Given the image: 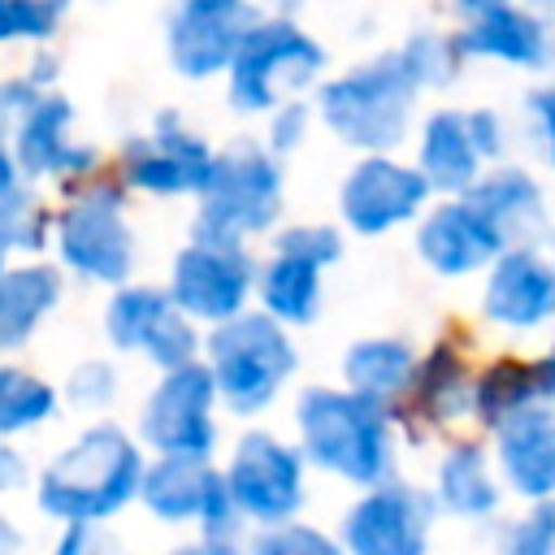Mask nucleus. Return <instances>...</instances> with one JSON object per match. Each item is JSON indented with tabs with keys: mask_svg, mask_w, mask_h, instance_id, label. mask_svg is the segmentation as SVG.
Instances as JSON below:
<instances>
[{
	"mask_svg": "<svg viewBox=\"0 0 555 555\" xmlns=\"http://www.w3.org/2000/svg\"><path fill=\"white\" fill-rule=\"evenodd\" d=\"M299 451L312 468L351 486H382L395 477V425L390 408L334 386H312L295 403Z\"/></svg>",
	"mask_w": 555,
	"mask_h": 555,
	"instance_id": "nucleus-1",
	"label": "nucleus"
},
{
	"mask_svg": "<svg viewBox=\"0 0 555 555\" xmlns=\"http://www.w3.org/2000/svg\"><path fill=\"white\" fill-rule=\"evenodd\" d=\"M143 451L117 425H91L39 477V507L65 525H95L143 494Z\"/></svg>",
	"mask_w": 555,
	"mask_h": 555,
	"instance_id": "nucleus-2",
	"label": "nucleus"
},
{
	"mask_svg": "<svg viewBox=\"0 0 555 555\" xmlns=\"http://www.w3.org/2000/svg\"><path fill=\"white\" fill-rule=\"evenodd\" d=\"M416 78L408 74L399 52H382L338 78H330L317 91V113L330 126V134H338L343 143L369 152V156H386L390 147H399L412 130V108H416Z\"/></svg>",
	"mask_w": 555,
	"mask_h": 555,
	"instance_id": "nucleus-3",
	"label": "nucleus"
},
{
	"mask_svg": "<svg viewBox=\"0 0 555 555\" xmlns=\"http://www.w3.org/2000/svg\"><path fill=\"white\" fill-rule=\"evenodd\" d=\"M282 212V165L269 147L243 139L217 152L212 178L199 191L195 238L212 247H243L247 234H260Z\"/></svg>",
	"mask_w": 555,
	"mask_h": 555,
	"instance_id": "nucleus-4",
	"label": "nucleus"
},
{
	"mask_svg": "<svg viewBox=\"0 0 555 555\" xmlns=\"http://www.w3.org/2000/svg\"><path fill=\"white\" fill-rule=\"evenodd\" d=\"M299 356L282 321L269 312H238L234 321L217 325L208 334V369L217 382V395L230 412L251 416L264 412L278 390L291 382Z\"/></svg>",
	"mask_w": 555,
	"mask_h": 555,
	"instance_id": "nucleus-5",
	"label": "nucleus"
},
{
	"mask_svg": "<svg viewBox=\"0 0 555 555\" xmlns=\"http://www.w3.org/2000/svg\"><path fill=\"white\" fill-rule=\"evenodd\" d=\"M325 69V48L291 17H260L230 65V104L238 113H269L308 91Z\"/></svg>",
	"mask_w": 555,
	"mask_h": 555,
	"instance_id": "nucleus-6",
	"label": "nucleus"
},
{
	"mask_svg": "<svg viewBox=\"0 0 555 555\" xmlns=\"http://www.w3.org/2000/svg\"><path fill=\"white\" fill-rule=\"evenodd\" d=\"M434 516V490L390 477L382 486H369L347 507L338 542L347 555H429Z\"/></svg>",
	"mask_w": 555,
	"mask_h": 555,
	"instance_id": "nucleus-7",
	"label": "nucleus"
},
{
	"mask_svg": "<svg viewBox=\"0 0 555 555\" xmlns=\"http://www.w3.org/2000/svg\"><path fill=\"white\" fill-rule=\"evenodd\" d=\"M56 251L87 282L121 286L134 269V234L126 225V195L117 186L82 191L56 221Z\"/></svg>",
	"mask_w": 555,
	"mask_h": 555,
	"instance_id": "nucleus-8",
	"label": "nucleus"
},
{
	"mask_svg": "<svg viewBox=\"0 0 555 555\" xmlns=\"http://www.w3.org/2000/svg\"><path fill=\"white\" fill-rule=\"evenodd\" d=\"M429 195L434 186L416 165L395 156H360L338 186V212L351 234L377 238L408 221H421L429 212Z\"/></svg>",
	"mask_w": 555,
	"mask_h": 555,
	"instance_id": "nucleus-9",
	"label": "nucleus"
},
{
	"mask_svg": "<svg viewBox=\"0 0 555 555\" xmlns=\"http://www.w3.org/2000/svg\"><path fill=\"white\" fill-rule=\"evenodd\" d=\"M217 382L208 364H182L173 373H165L152 390V399L143 403L139 416V438L156 451V455H195L208 460L212 442H217V421H212V403H217Z\"/></svg>",
	"mask_w": 555,
	"mask_h": 555,
	"instance_id": "nucleus-10",
	"label": "nucleus"
},
{
	"mask_svg": "<svg viewBox=\"0 0 555 555\" xmlns=\"http://www.w3.org/2000/svg\"><path fill=\"white\" fill-rule=\"evenodd\" d=\"M225 486H230L238 516L260 520L264 529L286 525L304 507V451H295L291 442L264 429L243 434L230 455Z\"/></svg>",
	"mask_w": 555,
	"mask_h": 555,
	"instance_id": "nucleus-11",
	"label": "nucleus"
},
{
	"mask_svg": "<svg viewBox=\"0 0 555 555\" xmlns=\"http://www.w3.org/2000/svg\"><path fill=\"white\" fill-rule=\"evenodd\" d=\"M139 499L160 520H173V525L195 520L204 538L230 542L238 525V507L230 499L225 473H217L208 460H195V455H160L156 464H147Z\"/></svg>",
	"mask_w": 555,
	"mask_h": 555,
	"instance_id": "nucleus-12",
	"label": "nucleus"
},
{
	"mask_svg": "<svg viewBox=\"0 0 555 555\" xmlns=\"http://www.w3.org/2000/svg\"><path fill=\"white\" fill-rule=\"evenodd\" d=\"M104 330L113 347L143 351L160 373L195 364V351H199L195 321L173 304L169 291H156V286H121L104 312Z\"/></svg>",
	"mask_w": 555,
	"mask_h": 555,
	"instance_id": "nucleus-13",
	"label": "nucleus"
},
{
	"mask_svg": "<svg viewBox=\"0 0 555 555\" xmlns=\"http://www.w3.org/2000/svg\"><path fill=\"white\" fill-rule=\"evenodd\" d=\"M256 22L260 13L251 0H178V13L169 17V30H165L169 65L186 78L230 74Z\"/></svg>",
	"mask_w": 555,
	"mask_h": 555,
	"instance_id": "nucleus-14",
	"label": "nucleus"
},
{
	"mask_svg": "<svg viewBox=\"0 0 555 555\" xmlns=\"http://www.w3.org/2000/svg\"><path fill=\"white\" fill-rule=\"evenodd\" d=\"M256 264L243 247H212V243H186L169 273V295L191 321L225 325L238 312H247V295L256 286Z\"/></svg>",
	"mask_w": 555,
	"mask_h": 555,
	"instance_id": "nucleus-15",
	"label": "nucleus"
},
{
	"mask_svg": "<svg viewBox=\"0 0 555 555\" xmlns=\"http://www.w3.org/2000/svg\"><path fill=\"white\" fill-rule=\"evenodd\" d=\"M212 165L217 152L173 113H160L143 139L121 147V178L147 195H199L212 178Z\"/></svg>",
	"mask_w": 555,
	"mask_h": 555,
	"instance_id": "nucleus-16",
	"label": "nucleus"
},
{
	"mask_svg": "<svg viewBox=\"0 0 555 555\" xmlns=\"http://www.w3.org/2000/svg\"><path fill=\"white\" fill-rule=\"evenodd\" d=\"M507 247L512 243L468 195H447L429 204V212L416 221V251L425 269H434L438 278L486 273Z\"/></svg>",
	"mask_w": 555,
	"mask_h": 555,
	"instance_id": "nucleus-17",
	"label": "nucleus"
},
{
	"mask_svg": "<svg viewBox=\"0 0 555 555\" xmlns=\"http://www.w3.org/2000/svg\"><path fill=\"white\" fill-rule=\"evenodd\" d=\"M481 317L503 334H538L555 321V264L538 243L507 247L486 269Z\"/></svg>",
	"mask_w": 555,
	"mask_h": 555,
	"instance_id": "nucleus-18",
	"label": "nucleus"
},
{
	"mask_svg": "<svg viewBox=\"0 0 555 555\" xmlns=\"http://www.w3.org/2000/svg\"><path fill=\"white\" fill-rule=\"evenodd\" d=\"M74 130V104L48 87L35 91V100L22 108V117L9 130V147L17 156V169L26 178H74L95 165V152L69 139Z\"/></svg>",
	"mask_w": 555,
	"mask_h": 555,
	"instance_id": "nucleus-19",
	"label": "nucleus"
},
{
	"mask_svg": "<svg viewBox=\"0 0 555 555\" xmlns=\"http://www.w3.org/2000/svg\"><path fill=\"white\" fill-rule=\"evenodd\" d=\"M494 464L503 486L525 503L555 499V399L494 429Z\"/></svg>",
	"mask_w": 555,
	"mask_h": 555,
	"instance_id": "nucleus-20",
	"label": "nucleus"
},
{
	"mask_svg": "<svg viewBox=\"0 0 555 555\" xmlns=\"http://www.w3.org/2000/svg\"><path fill=\"white\" fill-rule=\"evenodd\" d=\"M468 61H499L512 69H546L555 61V30L542 9L512 0L477 22H460L455 30Z\"/></svg>",
	"mask_w": 555,
	"mask_h": 555,
	"instance_id": "nucleus-21",
	"label": "nucleus"
},
{
	"mask_svg": "<svg viewBox=\"0 0 555 555\" xmlns=\"http://www.w3.org/2000/svg\"><path fill=\"white\" fill-rule=\"evenodd\" d=\"M503 477L494 464V451H486L477 438H460L442 451L434 468V503L438 512L455 520H490L503 507Z\"/></svg>",
	"mask_w": 555,
	"mask_h": 555,
	"instance_id": "nucleus-22",
	"label": "nucleus"
},
{
	"mask_svg": "<svg viewBox=\"0 0 555 555\" xmlns=\"http://www.w3.org/2000/svg\"><path fill=\"white\" fill-rule=\"evenodd\" d=\"M416 169L434 186V195H464L490 169L473 143L468 108H438L421 121L416 134Z\"/></svg>",
	"mask_w": 555,
	"mask_h": 555,
	"instance_id": "nucleus-23",
	"label": "nucleus"
},
{
	"mask_svg": "<svg viewBox=\"0 0 555 555\" xmlns=\"http://www.w3.org/2000/svg\"><path fill=\"white\" fill-rule=\"evenodd\" d=\"M464 195H468V199L499 225V234H503L512 247H520V243H538L542 234H551V217H546L542 182H538L529 169L512 165V160L490 165V169L477 178V186L464 191Z\"/></svg>",
	"mask_w": 555,
	"mask_h": 555,
	"instance_id": "nucleus-24",
	"label": "nucleus"
},
{
	"mask_svg": "<svg viewBox=\"0 0 555 555\" xmlns=\"http://www.w3.org/2000/svg\"><path fill=\"white\" fill-rule=\"evenodd\" d=\"M555 390H551V377H546V364L542 356L529 360V356H494L486 369H477V382H473V416L494 434L503 421L538 408V403H551Z\"/></svg>",
	"mask_w": 555,
	"mask_h": 555,
	"instance_id": "nucleus-25",
	"label": "nucleus"
},
{
	"mask_svg": "<svg viewBox=\"0 0 555 555\" xmlns=\"http://www.w3.org/2000/svg\"><path fill=\"white\" fill-rule=\"evenodd\" d=\"M473 364L455 343H438L421 356L416 364V382L408 390V408L425 421V425H455L464 416H473Z\"/></svg>",
	"mask_w": 555,
	"mask_h": 555,
	"instance_id": "nucleus-26",
	"label": "nucleus"
},
{
	"mask_svg": "<svg viewBox=\"0 0 555 555\" xmlns=\"http://www.w3.org/2000/svg\"><path fill=\"white\" fill-rule=\"evenodd\" d=\"M416 364H421V356L403 338H360L343 356V382H347V390H356L382 408H395L408 399V390L416 382Z\"/></svg>",
	"mask_w": 555,
	"mask_h": 555,
	"instance_id": "nucleus-27",
	"label": "nucleus"
},
{
	"mask_svg": "<svg viewBox=\"0 0 555 555\" xmlns=\"http://www.w3.org/2000/svg\"><path fill=\"white\" fill-rule=\"evenodd\" d=\"M61 299V273L52 264H9L0 269V351H17L43 325Z\"/></svg>",
	"mask_w": 555,
	"mask_h": 555,
	"instance_id": "nucleus-28",
	"label": "nucleus"
},
{
	"mask_svg": "<svg viewBox=\"0 0 555 555\" xmlns=\"http://www.w3.org/2000/svg\"><path fill=\"white\" fill-rule=\"evenodd\" d=\"M321 264L291 256V251H273L269 264L256 278V295H260V312H269L282 325H312L321 312Z\"/></svg>",
	"mask_w": 555,
	"mask_h": 555,
	"instance_id": "nucleus-29",
	"label": "nucleus"
},
{
	"mask_svg": "<svg viewBox=\"0 0 555 555\" xmlns=\"http://www.w3.org/2000/svg\"><path fill=\"white\" fill-rule=\"evenodd\" d=\"M52 412H56V390L43 377L17 364H0V442L9 434L43 425Z\"/></svg>",
	"mask_w": 555,
	"mask_h": 555,
	"instance_id": "nucleus-30",
	"label": "nucleus"
},
{
	"mask_svg": "<svg viewBox=\"0 0 555 555\" xmlns=\"http://www.w3.org/2000/svg\"><path fill=\"white\" fill-rule=\"evenodd\" d=\"M395 52L403 56V65H408V74L416 78L421 91H425V87H447V82L460 74V65L468 61L464 48H460V39L447 35V30H416V35H408L403 48H395Z\"/></svg>",
	"mask_w": 555,
	"mask_h": 555,
	"instance_id": "nucleus-31",
	"label": "nucleus"
},
{
	"mask_svg": "<svg viewBox=\"0 0 555 555\" xmlns=\"http://www.w3.org/2000/svg\"><path fill=\"white\" fill-rule=\"evenodd\" d=\"M494 555H555V499L525 503L512 520H503Z\"/></svg>",
	"mask_w": 555,
	"mask_h": 555,
	"instance_id": "nucleus-32",
	"label": "nucleus"
},
{
	"mask_svg": "<svg viewBox=\"0 0 555 555\" xmlns=\"http://www.w3.org/2000/svg\"><path fill=\"white\" fill-rule=\"evenodd\" d=\"M48 243V225H43V208L17 186L13 195L0 199V269H9L4 260L13 251H39Z\"/></svg>",
	"mask_w": 555,
	"mask_h": 555,
	"instance_id": "nucleus-33",
	"label": "nucleus"
},
{
	"mask_svg": "<svg viewBox=\"0 0 555 555\" xmlns=\"http://www.w3.org/2000/svg\"><path fill=\"white\" fill-rule=\"evenodd\" d=\"M69 0H0V43L52 39L65 22Z\"/></svg>",
	"mask_w": 555,
	"mask_h": 555,
	"instance_id": "nucleus-34",
	"label": "nucleus"
},
{
	"mask_svg": "<svg viewBox=\"0 0 555 555\" xmlns=\"http://www.w3.org/2000/svg\"><path fill=\"white\" fill-rule=\"evenodd\" d=\"M251 555H347V551H343L338 538H330V533H321V529H312V525L286 520V525H269V529L256 538Z\"/></svg>",
	"mask_w": 555,
	"mask_h": 555,
	"instance_id": "nucleus-35",
	"label": "nucleus"
},
{
	"mask_svg": "<svg viewBox=\"0 0 555 555\" xmlns=\"http://www.w3.org/2000/svg\"><path fill=\"white\" fill-rule=\"evenodd\" d=\"M273 251H291V256H304V260H317L321 269H330L343 256V234L334 225H291L278 234Z\"/></svg>",
	"mask_w": 555,
	"mask_h": 555,
	"instance_id": "nucleus-36",
	"label": "nucleus"
},
{
	"mask_svg": "<svg viewBox=\"0 0 555 555\" xmlns=\"http://www.w3.org/2000/svg\"><path fill=\"white\" fill-rule=\"evenodd\" d=\"M65 395H69L78 408H104V403H113V395H117V373H113L108 364H100V360H87V364H78V369L69 373Z\"/></svg>",
	"mask_w": 555,
	"mask_h": 555,
	"instance_id": "nucleus-37",
	"label": "nucleus"
},
{
	"mask_svg": "<svg viewBox=\"0 0 555 555\" xmlns=\"http://www.w3.org/2000/svg\"><path fill=\"white\" fill-rule=\"evenodd\" d=\"M525 117H529V130H533L542 160L555 169V87H533L525 95Z\"/></svg>",
	"mask_w": 555,
	"mask_h": 555,
	"instance_id": "nucleus-38",
	"label": "nucleus"
},
{
	"mask_svg": "<svg viewBox=\"0 0 555 555\" xmlns=\"http://www.w3.org/2000/svg\"><path fill=\"white\" fill-rule=\"evenodd\" d=\"M308 121H312V113H308L304 100H291V104L273 108V121H269V152H273V156L295 152V147L304 143V134H308Z\"/></svg>",
	"mask_w": 555,
	"mask_h": 555,
	"instance_id": "nucleus-39",
	"label": "nucleus"
},
{
	"mask_svg": "<svg viewBox=\"0 0 555 555\" xmlns=\"http://www.w3.org/2000/svg\"><path fill=\"white\" fill-rule=\"evenodd\" d=\"M468 126H473V143L486 156V165H503L507 156V126L494 108H468Z\"/></svg>",
	"mask_w": 555,
	"mask_h": 555,
	"instance_id": "nucleus-40",
	"label": "nucleus"
},
{
	"mask_svg": "<svg viewBox=\"0 0 555 555\" xmlns=\"http://www.w3.org/2000/svg\"><path fill=\"white\" fill-rule=\"evenodd\" d=\"M91 551H95L91 525H65V533L56 538V546L48 555H91Z\"/></svg>",
	"mask_w": 555,
	"mask_h": 555,
	"instance_id": "nucleus-41",
	"label": "nucleus"
},
{
	"mask_svg": "<svg viewBox=\"0 0 555 555\" xmlns=\"http://www.w3.org/2000/svg\"><path fill=\"white\" fill-rule=\"evenodd\" d=\"M26 477H30L26 460H22L13 447H4V442H0V494H9V490H17V486H26Z\"/></svg>",
	"mask_w": 555,
	"mask_h": 555,
	"instance_id": "nucleus-42",
	"label": "nucleus"
},
{
	"mask_svg": "<svg viewBox=\"0 0 555 555\" xmlns=\"http://www.w3.org/2000/svg\"><path fill=\"white\" fill-rule=\"evenodd\" d=\"M17 178H22V169H17V156H13V147L0 139V199L17 191Z\"/></svg>",
	"mask_w": 555,
	"mask_h": 555,
	"instance_id": "nucleus-43",
	"label": "nucleus"
},
{
	"mask_svg": "<svg viewBox=\"0 0 555 555\" xmlns=\"http://www.w3.org/2000/svg\"><path fill=\"white\" fill-rule=\"evenodd\" d=\"M503 4H512V0H451V9L460 13V22H477V17H486V13L503 9Z\"/></svg>",
	"mask_w": 555,
	"mask_h": 555,
	"instance_id": "nucleus-44",
	"label": "nucleus"
},
{
	"mask_svg": "<svg viewBox=\"0 0 555 555\" xmlns=\"http://www.w3.org/2000/svg\"><path fill=\"white\" fill-rule=\"evenodd\" d=\"M173 555H243L234 542H221V538H204V542H191V546H178Z\"/></svg>",
	"mask_w": 555,
	"mask_h": 555,
	"instance_id": "nucleus-45",
	"label": "nucleus"
},
{
	"mask_svg": "<svg viewBox=\"0 0 555 555\" xmlns=\"http://www.w3.org/2000/svg\"><path fill=\"white\" fill-rule=\"evenodd\" d=\"M13 546H17V533H13V525L0 516V555H9Z\"/></svg>",
	"mask_w": 555,
	"mask_h": 555,
	"instance_id": "nucleus-46",
	"label": "nucleus"
},
{
	"mask_svg": "<svg viewBox=\"0 0 555 555\" xmlns=\"http://www.w3.org/2000/svg\"><path fill=\"white\" fill-rule=\"evenodd\" d=\"M542 364H546V377H551V390H555V338H551V347H546Z\"/></svg>",
	"mask_w": 555,
	"mask_h": 555,
	"instance_id": "nucleus-47",
	"label": "nucleus"
},
{
	"mask_svg": "<svg viewBox=\"0 0 555 555\" xmlns=\"http://www.w3.org/2000/svg\"><path fill=\"white\" fill-rule=\"evenodd\" d=\"M525 4H533V9H551L555 0H525Z\"/></svg>",
	"mask_w": 555,
	"mask_h": 555,
	"instance_id": "nucleus-48",
	"label": "nucleus"
},
{
	"mask_svg": "<svg viewBox=\"0 0 555 555\" xmlns=\"http://www.w3.org/2000/svg\"><path fill=\"white\" fill-rule=\"evenodd\" d=\"M546 238H551V251H546V256H551V264H555V230H551Z\"/></svg>",
	"mask_w": 555,
	"mask_h": 555,
	"instance_id": "nucleus-49",
	"label": "nucleus"
}]
</instances>
